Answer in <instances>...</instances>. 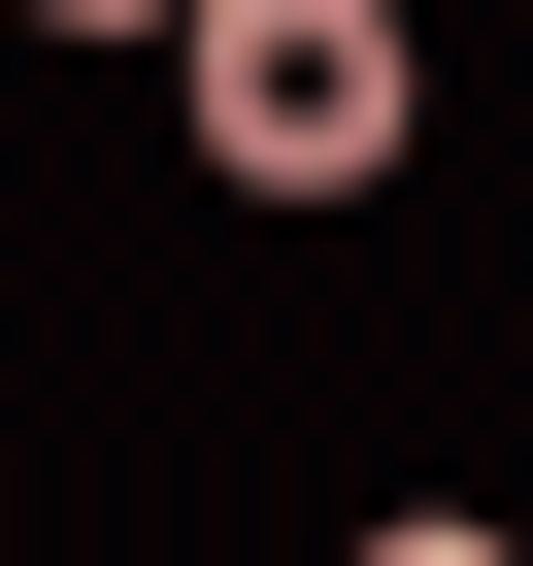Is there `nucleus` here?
Instances as JSON below:
<instances>
[{
  "label": "nucleus",
  "mask_w": 533,
  "mask_h": 566,
  "mask_svg": "<svg viewBox=\"0 0 533 566\" xmlns=\"http://www.w3.org/2000/svg\"><path fill=\"white\" fill-rule=\"evenodd\" d=\"M167 67H200L233 200H367L400 167V0H167Z\"/></svg>",
  "instance_id": "f257e3e1"
},
{
  "label": "nucleus",
  "mask_w": 533,
  "mask_h": 566,
  "mask_svg": "<svg viewBox=\"0 0 533 566\" xmlns=\"http://www.w3.org/2000/svg\"><path fill=\"white\" fill-rule=\"evenodd\" d=\"M67 34H167V0H67Z\"/></svg>",
  "instance_id": "f03ea898"
}]
</instances>
